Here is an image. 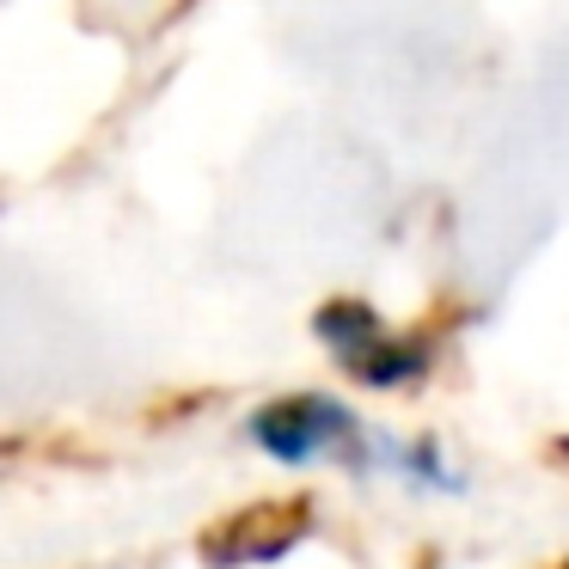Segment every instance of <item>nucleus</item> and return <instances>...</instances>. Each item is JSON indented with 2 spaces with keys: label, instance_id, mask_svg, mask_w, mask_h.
<instances>
[{
  "label": "nucleus",
  "instance_id": "1",
  "mask_svg": "<svg viewBox=\"0 0 569 569\" xmlns=\"http://www.w3.org/2000/svg\"><path fill=\"white\" fill-rule=\"evenodd\" d=\"M319 337L349 361V373L368 380V386H405V380H417V373L429 368V349L386 337L368 307H325L319 312Z\"/></svg>",
  "mask_w": 569,
  "mask_h": 569
},
{
  "label": "nucleus",
  "instance_id": "2",
  "mask_svg": "<svg viewBox=\"0 0 569 569\" xmlns=\"http://www.w3.org/2000/svg\"><path fill=\"white\" fill-rule=\"evenodd\" d=\"M251 435H258L263 453L300 466V459H319V453H331V447H343L349 435H356V422H349V410L331 405V398H282V405L258 410Z\"/></svg>",
  "mask_w": 569,
  "mask_h": 569
},
{
  "label": "nucleus",
  "instance_id": "3",
  "mask_svg": "<svg viewBox=\"0 0 569 569\" xmlns=\"http://www.w3.org/2000/svg\"><path fill=\"white\" fill-rule=\"evenodd\" d=\"M307 532H312L307 502H258V508H239L227 527H214L202 539V551H209V563H270V557L295 551Z\"/></svg>",
  "mask_w": 569,
  "mask_h": 569
}]
</instances>
